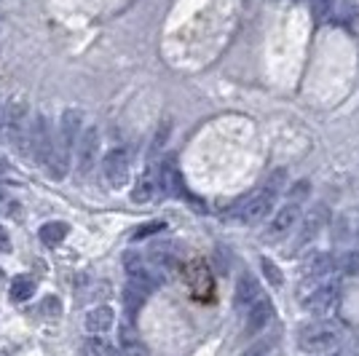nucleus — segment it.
<instances>
[{"label":"nucleus","mask_w":359,"mask_h":356,"mask_svg":"<svg viewBox=\"0 0 359 356\" xmlns=\"http://www.w3.org/2000/svg\"><path fill=\"white\" fill-rule=\"evenodd\" d=\"M153 231H164V223H148V225H142V228H137L135 238H145V236H150Z\"/></svg>","instance_id":"obj_26"},{"label":"nucleus","mask_w":359,"mask_h":356,"mask_svg":"<svg viewBox=\"0 0 359 356\" xmlns=\"http://www.w3.org/2000/svg\"><path fill=\"white\" fill-rule=\"evenodd\" d=\"M8 169H11V163H8L6 158H3V156H0V174H3V172H8Z\"/></svg>","instance_id":"obj_29"},{"label":"nucleus","mask_w":359,"mask_h":356,"mask_svg":"<svg viewBox=\"0 0 359 356\" xmlns=\"http://www.w3.org/2000/svg\"><path fill=\"white\" fill-rule=\"evenodd\" d=\"M332 3L335 0H309V6H311V14H314L316 22H325L332 11Z\"/></svg>","instance_id":"obj_23"},{"label":"nucleus","mask_w":359,"mask_h":356,"mask_svg":"<svg viewBox=\"0 0 359 356\" xmlns=\"http://www.w3.org/2000/svg\"><path fill=\"white\" fill-rule=\"evenodd\" d=\"M335 273V257L327 252H311L309 260L303 263V271H300V284H298V295L306 297L303 292L309 289H316L319 284H325Z\"/></svg>","instance_id":"obj_3"},{"label":"nucleus","mask_w":359,"mask_h":356,"mask_svg":"<svg viewBox=\"0 0 359 356\" xmlns=\"http://www.w3.org/2000/svg\"><path fill=\"white\" fill-rule=\"evenodd\" d=\"M41 311L48 313V316H57V313H60V300H57L54 295H48L43 300V308H41Z\"/></svg>","instance_id":"obj_25"},{"label":"nucleus","mask_w":359,"mask_h":356,"mask_svg":"<svg viewBox=\"0 0 359 356\" xmlns=\"http://www.w3.org/2000/svg\"><path fill=\"white\" fill-rule=\"evenodd\" d=\"M123 356H150L148 345L140 341V335L135 332V327L126 324L121 327V348H118Z\"/></svg>","instance_id":"obj_15"},{"label":"nucleus","mask_w":359,"mask_h":356,"mask_svg":"<svg viewBox=\"0 0 359 356\" xmlns=\"http://www.w3.org/2000/svg\"><path fill=\"white\" fill-rule=\"evenodd\" d=\"M327 207L325 204H316L306 212V217H303V225H300L298 231V238H295V252H300L306 244H311L316 236H319V231L327 225Z\"/></svg>","instance_id":"obj_8"},{"label":"nucleus","mask_w":359,"mask_h":356,"mask_svg":"<svg viewBox=\"0 0 359 356\" xmlns=\"http://www.w3.org/2000/svg\"><path fill=\"white\" fill-rule=\"evenodd\" d=\"M335 271H338V273H346V276L359 273V252L341 254V260H335Z\"/></svg>","instance_id":"obj_22"},{"label":"nucleus","mask_w":359,"mask_h":356,"mask_svg":"<svg viewBox=\"0 0 359 356\" xmlns=\"http://www.w3.org/2000/svg\"><path fill=\"white\" fill-rule=\"evenodd\" d=\"M260 268H263V273H266V279H269L271 287H282V271L273 266V260H260Z\"/></svg>","instance_id":"obj_24"},{"label":"nucleus","mask_w":359,"mask_h":356,"mask_svg":"<svg viewBox=\"0 0 359 356\" xmlns=\"http://www.w3.org/2000/svg\"><path fill=\"white\" fill-rule=\"evenodd\" d=\"M35 295V279L32 276H16L11 282V300L14 303H25Z\"/></svg>","instance_id":"obj_20"},{"label":"nucleus","mask_w":359,"mask_h":356,"mask_svg":"<svg viewBox=\"0 0 359 356\" xmlns=\"http://www.w3.org/2000/svg\"><path fill=\"white\" fill-rule=\"evenodd\" d=\"M285 188H287V169H273L271 177L263 182V188H257V191L250 196V201L244 204V209H241V214H239L241 223L244 225L263 223L271 212H273L279 196L285 193Z\"/></svg>","instance_id":"obj_1"},{"label":"nucleus","mask_w":359,"mask_h":356,"mask_svg":"<svg viewBox=\"0 0 359 356\" xmlns=\"http://www.w3.org/2000/svg\"><path fill=\"white\" fill-rule=\"evenodd\" d=\"M102 177L113 191H121L132 177V156L126 148H113L102 158Z\"/></svg>","instance_id":"obj_4"},{"label":"nucleus","mask_w":359,"mask_h":356,"mask_svg":"<svg viewBox=\"0 0 359 356\" xmlns=\"http://www.w3.org/2000/svg\"><path fill=\"white\" fill-rule=\"evenodd\" d=\"M338 282H325L319 284L316 289H311L309 295L303 297V306H306V311H311L314 316L319 319H327L330 313L335 311V306H338Z\"/></svg>","instance_id":"obj_5"},{"label":"nucleus","mask_w":359,"mask_h":356,"mask_svg":"<svg viewBox=\"0 0 359 356\" xmlns=\"http://www.w3.org/2000/svg\"><path fill=\"white\" fill-rule=\"evenodd\" d=\"M158 188L166 191V196H180L182 193V182H180V172L175 158H164V163L158 166Z\"/></svg>","instance_id":"obj_14"},{"label":"nucleus","mask_w":359,"mask_h":356,"mask_svg":"<svg viewBox=\"0 0 359 356\" xmlns=\"http://www.w3.org/2000/svg\"><path fill=\"white\" fill-rule=\"evenodd\" d=\"M263 297V287L260 282L255 279L252 273H244L236 284V295H233V303H236V308H250L252 303H257Z\"/></svg>","instance_id":"obj_11"},{"label":"nucleus","mask_w":359,"mask_h":356,"mask_svg":"<svg viewBox=\"0 0 359 356\" xmlns=\"http://www.w3.org/2000/svg\"><path fill=\"white\" fill-rule=\"evenodd\" d=\"M83 356H123L113 345V343L102 341V338H89V341L83 343Z\"/></svg>","instance_id":"obj_21"},{"label":"nucleus","mask_w":359,"mask_h":356,"mask_svg":"<svg viewBox=\"0 0 359 356\" xmlns=\"http://www.w3.org/2000/svg\"><path fill=\"white\" fill-rule=\"evenodd\" d=\"M97 148H100V137H97V129L89 126L86 132L81 134V148H78V166H81L83 174L91 172L94 158H97Z\"/></svg>","instance_id":"obj_12"},{"label":"nucleus","mask_w":359,"mask_h":356,"mask_svg":"<svg viewBox=\"0 0 359 356\" xmlns=\"http://www.w3.org/2000/svg\"><path fill=\"white\" fill-rule=\"evenodd\" d=\"M156 191H158V179L153 174V169H148V172H142V177L137 179L135 191H132V201L135 204H148L156 196Z\"/></svg>","instance_id":"obj_17"},{"label":"nucleus","mask_w":359,"mask_h":356,"mask_svg":"<svg viewBox=\"0 0 359 356\" xmlns=\"http://www.w3.org/2000/svg\"><path fill=\"white\" fill-rule=\"evenodd\" d=\"M81 123H83V116H81V110H65L62 113V121H60V137L67 142V145H75V139H78V132H81Z\"/></svg>","instance_id":"obj_16"},{"label":"nucleus","mask_w":359,"mask_h":356,"mask_svg":"<svg viewBox=\"0 0 359 356\" xmlns=\"http://www.w3.org/2000/svg\"><path fill=\"white\" fill-rule=\"evenodd\" d=\"M41 241L43 244H48V247H57V244H62L65 241V236L70 233V228H67V223H60V220H54V223H46L41 225Z\"/></svg>","instance_id":"obj_18"},{"label":"nucleus","mask_w":359,"mask_h":356,"mask_svg":"<svg viewBox=\"0 0 359 356\" xmlns=\"http://www.w3.org/2000/svg\"><path fill=\"white\" fill-rule=\"evenodd\" d=\"M3 129H6V137L14 142V145H22V134L27 132V107L25 102H11L3 113Z\"/></svg>","instance_id":"obj_9"},{"label":"nucleus","mask_w":359,"mask_h":356,"mask_svg":"<svg viewBox=\"0 0 359 356\" xmlns=\"http://www.w3.org/2000/svg\"><path fill=\"white\" fill-rule=\"evenodd\" d=\"M298 220H300V204L298 201H290V204H285L282 209L271 212L269 228H266V238H269V241H279V238H285L287 233H292V228H295Z\"/></svg>","instance_id":"obj_7"},{"label":"nucleus","mask_w":359,"mask_h":356,"mask_svg":"<svg viewBox=\"0 0 359 356\" xmlns=\"http://www.w3.org/2000/svg\"><path fill=\"white\" fill-rule=\"evenodd\" d=\"M51 142H54V137H51V129H48L46 116H35L30 123V129H27V150H30L32 158H35L38 163L48 161Z\"/></svg>","instance_id":"obj_6"},{"label":"nucleus","mask_w":359,"mask_h":356,"mask_svg":"<svg viewBox=\"0 0 359 356\" xmlns=\"http://www.w3.org/2000/svg\"><path fill=\"white\" fill-rule=\"evenodd\" d=\"M271 319H273V303H271L269 297H260L257 303H252V306L247 308V322H244L247 335L263 332V329L271 324Z\"/></svg>","instance_id":"obj_10"},{"label":"nucleus","mask_w":359,"mask_h":356,"mask_svg":"<svg viewBox=\"0 0 359 356\" xmlns=\"http://www.w3.org/2000/svg\"><path fill=\"white\" fill-rule=\"evenodd\" d=\"M8 249H11V241H8V233L0 225V252H8Z\"/></svg>","instance_id":"obj_28"},{"label":"nucleus","mask_w":359,"mask_h":356,"mask_svg":"<svg viewBox=\"0 0 359 356\" xmlns=\"http://www.w3.org/2000/svg\"><path fill=\"white\" fill-rule=\"evenodd\" d=\"M113 324H116V313H113L110 306H97V308H91V311L86 313V322H83L86 332H91V335H102L107 329H113Z\"/></svg>","instance_id":"obj_13"},{"label":"nucleus","mask_w":359,"mask_h":356,"mask_svg":"<svg viewBox=\"0 0 359 356\" xmlns=\"http://www.w3.org/2000/svg\"><path fill=\"white\" fill-rule=\"evenodd\" d=\"M150 292H145V289H140L137 284H126V289H123V303H126V313L129 316H135L142 306H145V300H148Z\"/></svg>","instance_id":"obj_19"},{"label":"nucleus","mask_w":359,"mask_h":356,"mask_svg":"<svg viewBox=\"0 0 359 356\" xmlns=\"http://www.w3.org/2000/svg\"><path fill=\"white\" fill-rule=\"evenodd\" d=\"M271 345H273V341H269V343H266V341H260V343H257V345H252V351H247V354H244V356H263V354H269V351H271Z\"/></svg>","instance_id":"obj_27"},{"label":"nucleus","mask_w":359,"mask_h":356,"mask_svg":"<svg viewBox=\"0 0 359 356\" xmlns=\"http://www.w3.org/2000/svg\"><path fill=\"white\" fill-rule=\"evenodd\" d=\"M338 343H341V332L330 322H314V324L300 327L298 332V345L306 354H330L338 348Z\"/></svg>","instance_id":"obj_2"}]
</instances>
